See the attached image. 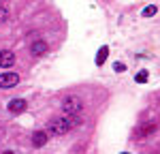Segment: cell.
Segmentation results:
<instances>
[{"label": "cell", "mask_w": 160, "mask_h": 154, "mask_svg": "<svg viewBox=\"0 0 160 154\" xmlns=\"http://www.w3.org/2000/svg\"><path fill=\"white\" fill-rule=\"evenodd\" d=\"M49 133L51 135H56V137H60V135H66L71 128H73V122H71V118L66 116V118H56V120H51L49 122Z\"/></svg>", "instance_id": "6da1fadb"}, {"label": "cell", "mask_w": 160, "mask_h": 154, "mask_svg": "<svg viewBox=\"0 0 160 154\" xmlns=\"http://www.w3.org/2000/svg\"><path fill=\"white\" fill-rule=\"evenodd\" d=\"M83 109V105L79 101V96H66L64 101H62V111H66V114H79Z\"/></svg>", "instance_id": "7a4b0ae2"}, {"label": "cell", "mask_w": 160, "mask_h": 154, "mask_svg": "<svg viewBox=\"0 0 160 154\" xmlns=\"http://www.w3.org/2000/svg\"><path fill=\"white\" fill-rule=\"evenodd\" d=\"M19 84V75L17 73H2L0 75V88H13Z\"/></svg>", "instance_id": "3957f363"}, {"label": "cell", "mask_w": 160, "mask_h": 154, "mask_svg": "<svg viewBox=\"0 0 160 154\" xmlns=\"http://www.w3.org/2000/svg\"><path fill=\"white\" fill-rule=\"evenodd\" d=\"M15 64V54L11 49H2L0 51V66L2 69H11Z\"/></svg>", "instance_id": "277c9868"}, {"label": "cell", "mask_w": 160, "mask_h": 154, "mask_svg": "<svg viewBox=\"0 0 160 154\" xmlns=\"http://www.w3.org/2000/svg\"><path fill=\"white\" fill-rule=\"evenodd\" d=\"M9 114H22V111H26V101L24 99H13V101H9Z\"/></svg>", "instance_id": "5b68a950"}, {"label": "cell", "mask_w": 160, "mask_h": 154, "mask_svg": "<svg viewBox=\"0 0 160 154\" xmlns=\"http://www.w3.org/2000/svg\"><path fill=\"white\" fill-rule=\"evenodd\" d=\"M47 137H49L47 131H34V133H32V146H34V148H43V146L47 143Z\"/></svg>", "instance_id": "8992f818"}, {"label": "cell", "mask_w": 160, "mask_h": 154, "mask_svg": "<svg viewBox=\"0 0 160 154\" xmlns=\"http://www.w3.org/2000/svg\"><path fill=\"white\" fill-rule=\"evenodd\" d=\"M30 51H32V56H43V54H47V45H45V41H34L32 47H30Z\"/></svg>", "instance_id": "52a82bcc"}, {"label": "cell", "mask_w": 160, "mask_h": 154, "mask_svg": "<svg viewBox=\"0 0 160 154\" xmlns=\"http://www.w3.org/2000/svg\"><path fill=\"white\" fill-rule=\"evenodd\" d=\"M107 56H109V47H107V45H102V47L98 49V54H96V66H102L105 60H107Z\"/></svg>", "instance_id": "ba28073f"}, {"label": "cell", "mask_w": 160, "mask_h": 154, "mask_svg": "<svg viewBox=\"0 0 160 154\" xmlns=\"http://www.w3.org/2000/svg\"><path fill=\"white\" fill-rule=\"evenodd\" d=\"M156 131V124H145V126L139 128V135H152Z\"/></svg>", "instance_id": "9c48e42d"}, {"label": "cell", "mask_w": 160, "mask_h": 154, "mask_svg": "<svg viewBox=\"0 0 160 154\" xmlns=\"http://www.w3.org/2000/svg\"><path fill=\"white\" fill-rule=\"evenodd\" d=\"M149 79V73L148 71H139V75H137V84H145Z\"/></svg>", "instance_id": "30bf717a"}, {"label": "cell", "mask_w": 160, "mask_h": 154, "mask_svg": "<svg viewBox=\"0 0 160 154\" xmlns=\"http://www.w3.org/2000/svg\"><path fill=\"white\" fill-rule=\"evenodd\" d=\"M156 11H158V7L149 4V7H145V9H143V15H145V17H152V15H156Z\"/></svg>", "instance_id": "8fae6325"}, {"label": "cell", "mask_w": 160, "mask_h": 154, "mask_svg": "<svg viewBox=\"0 0 160 154\" xmlns=\"http://www.w3.org/2000/svg\"><path fill=\"white\" fill-rule=\"evenodd\" d=\"M7 17H9V11H7L4 7H0V24H2V22H7Z\"/></svg>", "instance_id": "7c38bea8"}, {"label": "cell", "mask_w": 160, "mask_h": 154, "mask_svg": "<svg viewBox=\"0 0 160 154\" xmlns=\"http://www.w3.org/2000/svg\"><path fill=\"white\" fill-rule=\"evenodd\" d=\"M113 69H115V71H118V73H122V71H126V66H124V64H115V66H113Z\"/></svg>", "instance_id": "4fadbf2b"}]
</instances>
